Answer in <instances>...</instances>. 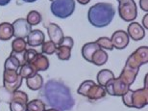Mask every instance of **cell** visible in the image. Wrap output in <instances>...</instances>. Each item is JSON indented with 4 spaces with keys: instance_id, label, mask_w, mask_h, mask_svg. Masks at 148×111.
<instances>
[{
    "instance_id": "obj_1",
    "label": "cell",
    "mask_w": 148,
    "mask_h": 111,
    "mask_svg": "<svg viewBox=\"0 0 148 111\" xmlns=\"http://www.w3.org/2000/svg\"><path fill=\"white\" fill-rule=\"evenodd\" d=\"M40 96L45 104L60 111H69L75 105L70 88L58 79H49L41 87Z\"/></svg>"
},
{
    "instance_id": "obj_2",
    "label": "cell",
    "mask_w": 148,
    "mask_h": 111,
    "mask_svg": "<svg viewBox=\"0 0 148 111\" xmlns=\"http://www.w3.org/2000/svg\"><path fill=\"white\" fill-rule=\"evenodd\" d=\"M115 16L114 6L111 3H96L88 9V19L94 27L102 28L108 26Z\"/></svg>"
},
{
    "instance_id": "obj_3",
    "label": "cell",
    "mask_w": 148,
    "mask_h": 111,
    "mask_svg": "<svg viewBox=\"0 0 148 111\" xmlns=\"http://www.w3.org/2000/svg\"><path fill=\"white\" fill-rule=\"evenodd\" d=\"M121 98L125 106L130 108L141 109L148 103V89L147 87H143L135 91L129 89Z\"/></svg>"
},
{
    "instance_id": "obj_4",
    "label": "cell",
    "mask_w": 148,
    "mask_h": 111,
    "mask_svg": "<svg viewBox=\"0 0 148 111\" xmlns=\"http://www.w3.org/2000/svg\"><path fill=\"white\" fill-rule=\"evenodd\" d=\"M77 93L90 101H97L103 99L106 95L104 87L96 84L93 80H85L80 84Z\"/></svg>"
},
{
    "instance_id": "obj_5",
    "label": "cell",
    "mask_w": 148,
    "mask_h": 111,
    "mask_svg": "<svg viewBox=\"0 0 148 111\" xmlns=\"http://www.w3.org/2000/svg\"><path fill=\"white\" fill-rule=\"evenodd\" d=\"M51 13L56 17L64 19L74 13L75 1L74 0H53L50 6Z\"/></svg>"
},
{
    "instance_id": "obj_6",
    "label": "cell",
    "mask_w": 148,
    "mask_h": 111,
    "mask_svg": "<svg viewBox=\"0 0 148 111\" xmlns=\"http://www.w3.org/2000/svg\"><path fill=\"white\" fill-rule=\"evenodd\" d=\"M148 63V47L140 46L136 49L126 60L125 67L130 68L135 71H140L143 65Z\"/></svg>"
},
{
    "instance_id": "obj_7",
    "label": "cell",
    "mask_w": 148,
    "mask_h": 111,
    "mask_svg": "<svg viewBox=\"0 0 148 111\" xmlns=\"http://www.w3.org/2000/svg\"><path fill=\"white\" fill-rule=\"evenodd\" d=\"M118 14L121 19L130 22L137 19L138 6L135 0H120L118 4Z\"/></svg>"
},
{
    "instance_id": "obj_8",
    "label": "cell",
    "mask_w": 148,
    "mask_h": 111,
    "mask_svg": "<svg viewBox=\"0 0 148 111\" xmlns=\"http://www.w3.org/2000/svg\"><path fill=\"white\" fill-rule=\"evenodd\" d=\"M22 77L19 76L18 71L14 70H4L3 73V84L6 89L14 92L19 89L22 85Z\"/></svg>"
},
{
    "instance_id": "obj_9",
    "label": "cell",
    "mask_w": 148,
    "mask_h": 111,
    "mask_svg": "<svg viewBox=\"0 0 148 111\" xmlns=\"http://www.w3.org/2000/svg\"><path fill=\"white\" fill-rule=\"evenodd\" d=\"M104 89L106 91V94L114 96V97H122L130 89V86L124 82L120 77H117V78L110 80L104 86Z\"/></svg>"
},
{
    "instance_id": "obj_10",
    "label": "cell",
    "mask_w": 148,
    "mask_h": 111,
    "mask_svg": "<svg viewBox=\"0 0 148 111\" xmlns=\"http://www.w3.org/2000/svg\"><path fill=\"white\" fill-rule=\"evenodd\" d=\"M28 95L25 92L16 90L14 92V97L9 103L11 111H27Z\"/></svg>"
},
{
    "instance_id": "obj_11",
    "label": "cell",
    "mask_w": 148,
    "mask_h": 111,
    "mask_svg": "<svg viewBox=\"0 0 148 111\" xmlns=\"http://www.w3.org/2000/svg\"><path fill=\"white\" fill-rule=\"evenodd\" d=\"M12 25L14 29V36L16 38H27L32 30V26L26 22L25 19H17L12 23Z\"/></svg>"
},
{
    "instance_id": "obj_12",
    "label": "cell",
    "mask_w": 148,
    "mask_h": 111,
    "mask_svg": "<svg viewBox=\"0 0 148 111\" xmlns=\"http://www.w3.org/2000/svg\"><path fill=\"white\" fill-rule=\"evenodd\" d=\"M111 41L112 46H114V49L121 50L128 46L130 38L127 32L123 31V30H116L115 32L112 33Z\"/></svg>"
},
{
    "instance_id": "obj_13",
    "label": "cell",
    "mask_w": 148,
    "mask_h": 111,
    "mask_svg": "<svg viewBox=\"0 0 148 111\" xmlns=\"http://www.w3.org/2000/svg\"><path fill=\"white\" fill-rule=\"evenodd\" d=\"M44 27L47 29V33H48L50 41L53 42L56 46H60L63 42V39L64 37L63 29L56 23H49L47 25H44Z\"/></svg>"
},
{
    "instance_id": "obj_14",
    "label": "cell",
    "mask_w": 148,
    "mask_h": 111,
    "mask_svg": "<svg viewBox=\"0 0 148 111\" xmlns=\"http://www.w3.org/2000/svg\"><path fill=\"white\" fill-rule=\"evenodd\" d=\"M127 34L133 41H140L145 37V30L138 22H132L128 25Z\"/></svg>"
},
{
    "instance_id": "obj_15",
    "label": "cell",
    "mask_w": 148,
    "mask_h": 111,
    "mask_svg": "<svg viewBox=\"0 0 148 111\" xmlns=\"http://www.w3.org/2000/svg\"><path fill=\"white\" fill-rule=\"evenodd\" d=\"M44 42V34L41 30L35 29L31 30L27 37V44L31 47H36L38 46H41Z\"/></svg>"
},
{
    "instance_id": "obj_16",
    "label": "cell",
    "mask_w": 148,
    "mask_h": 111,
    "mask_svg": "<svg viewBox=\"0 0 148 111\" xmlns=\"http://www.w3.org/2000/svg\"><path fill=\"white\" fill-rule=\"evenodd\" d=\"M31 65L37 73L38 71H44L48 70L49 68V60L42 53H38L36 58L31 63Z\"/></svg>"
},
{
    "instance_id": "obj_17",
    "label": "cell",
    "mask_w": 148,
    "mask_h": 111,
    "mask_svg": "<svg viewBox=\"0 0 148 111\" xmlns=\"http://www.w3.org/2000/svg\"><path fill=\"white\" fill-rule=\"evenodd\" d=\"M99 49H100L99 46L95 43V42L85 44L84 46H83L82 49H81V53H82L83 58H84L85 60H87L88 62H90L91 57H92L93 53Z\"/></svg>"
},
{
    "instance_id": "obj_18",
    "label": "cell",
    "mask_w": 148,
    "mask_h": 111,
    "mask_svg": "<svg viewBox=\"0 0 148 111\" xmlns=\"http://www.w3.org/2000/svg\"><path fill=\"white\" fill-rule=\"evenodd\" d=\"M26 84H27L28 88L32 91H38V90H40L41 87L43 86V77L37 73L33 76L26 79Z\"/></svg>"
},
{
    "instance_id": "obj_19",
    "label": "cell",
    "mask_w": 148,
    "mask_h": 111,
    "mask_svg": "<svg viewBox=\"0 0 148 111\" xmlns=\"http://www.w3.org/2000/svg\"><path fill=\"white\" fill-rule=\"evenodd\" d=\"M14 37L13 25L10 22L0 23V41H9Z\"/></svg>"
},
{
    "instance_id": "obj_20",
    "label": "cell",
    "mask_w": 148,
    "mask_h": 111,
    "mask_svg": "<svg viewBox=\"0 0 148 111\" xmlns=\"http://www.w3.org/2000/svg\"><path fill=\"white\" fill-rule=\"evenodd\" d=\"M108 59H109V55L107 54V52L104 49H99L93 53L92 57H91L90 63H92L95 66H103L107 63Z\"/></svg>"
},
{
    "instance_id": "obj_21",
    "label": "cell",
    "mask_w": 148,
    "mask_h": 111,
    "mask_svg": "<svg viewBox=\"0 0 148 111\" xmlns=\"http://www.w3.org/2000/svg\"><path fill=\"white\" fill-rule=\"evenodd\" d=\"M114 78H115L114 73L110 70H107V69L101 70L96 76V79H97V82H98V85L102 86V87H104L110 80L114 79Z\"/></svg>"
},
{
    "instance_id": "obj_22",
    "label": "cell",
    "mask_w": 148,
    "mask_h": 111,
    "mask_svg": "<svg viewBox=\"0 0 148 111\" xmlns=\"http://www.w3.org/2000/svg\"><path fill=\"white\" fill-rule=\"evenodd\" d=\"M71 47L67 46L60 44V46H57L55 53L57 54L58 59L62 60V61H67V60L70 59V56H71Z\"/></svg>"
},
{
    "instance_id": "obj_23",
    "label": "cell",
    "mask_w": 148,
    "mask_h": 111,
    "mask_svg": "<svg viewBox=\"0 0 148 111\" xmlns=\"http://www.w3.org/2000/svg\"><path fill=\"white\" fill-rule=\"evenodd\" d=\"M27 46V43L22 38H16L12 42V51L14 53H22L24 52Z\"/></svg>"
},
{
    "instance_id": "obj_24",
    "label": "cell",
    "mask_w": 148,
    "mask_h": 111,
    "mask_svg": "<svg viewBox=\"0 0 148 111\" xmlns=\"http://www.w3.org/2000/svg\"><path fill=\"white\" fill-rule=\"evenodd\" d=\"M18 74H19V76L22 77V79H27L29 77L33 76L34 74H36L37 71H35V69L32 67L31 64L24 63V64L21 65V67L19 68Z\"/></svg>"
},
{
    "instance_id": "obj_25",
    "label": "cell",
    "mask_w": 148,
    "mask_h": 111,
    "mask_svg": "<svg viewBox=\"0 0 148 111\" xmlns=\"http://www.w3.org/2000/svg\"><path fill=\"white\" fill-rule=\"evenodd\" d=\"M46 104L41 100H32L27 103V111H45Z\"/></svg>"
},
{
    "instance_id": "obj_26",
    "label": "cell",
    "mask_w": 148,
    "mask_h": 111,
    "mask_svg": "<svg viewBox=\"0 0 148 111\" xmlns=\"http://www.w3.org/2000/svg\"><path fill=\"white\" fill-rule=\"evenodd\" d=\"M25 19L31 26H34L40 24L41 20H42V17H41V15L38 11H31L28 13Z\"/></svg>"
},
{
    "instance_id": "obj_27",
    "label": "cell",
    "mask_w": 148,
    "mask_h": 111,
    "mask_svg": "<svg viewBox=\"0 0 148 111\" xmlns=\"http://www.w3.org/2000/svg\"><path fill=\"white\" fill-rule=\"evenodd\" d=\"M56 49H57V46L53 42H43V44H41V53L44 55H52L55 53Z\"/></svg>"
},
{
    "instance_id": "obj_28",
    "label": "cell",
    "mask_w": 148,
    "mask_h": 111,
    "mask_svg": "<svg viewBox=\"0 0 148 111\" xmlns=\"http://www.w3.org/2000/svg\"><path fill=\"white\" fill-rule=\"evenodd\" d=\"M14 97V92L6 89L4 86L0 87V103H10Z\"/></svg>"
},
{
    "instance_id": "obj_29",
    "label": "cell",
    "mask_w": 148,
    "mask_h": 111,
    "mask_svg": "<svg viewBox=\"0 0 148 111\" xmlns=\"http://www.w3.org/2000/svg\"><path fill=\"white\" fill-rule=\"evenodd\" d=\"M95 43L98 44L100 49H107V50H112L114 49V46L112 44L111 39L108 37H100L95 41Z\"/></svg>"
},
{
    "instance_id": "obj_30",
    "label": "cell",
    "mask_w": 148,
    "mask_h": 111,
    "mask_svg": "<svg viewBox=\"0 0 148 111\" xmlns=\"http://www.w3.org/2000/svg\"><path fill=\"white\" fill-rule=\"evenodd\" d=\"M38 51L37 50H35L33 49H26L24 51V62L27 63V64H31L32 62H33V60L36 58V56L38 54Z\"/></svg>"
},
{
    "instance_id": "obj_31",
    "label": "cell",
    "mask_w": 148,
    "mask_h": 111,
    "mask_svg": "<svg viewBox=\"0 0 148 111\" xmlns=\"http://www.w3.org/2000/svg\"><path fill=\"white\" fill-rule=\"evenodd\" d=\"M64 44V46H69V47H73L74 46V41H73V39L71 37H69V36H64V39H63V42H62V44Z\"/></svg>"
},
{
    "instance_id": "obj_32",
    "label": "cell",
    "mask_w": 148,
    "mask_h": 111,
    "mask_svg": "<svg viewBox=\"0 0 148 111\" xmlns=\"http://www.w3.org/2000/svg\"><path fill=\"white\" fill-rule=\"evenodd\" d=\"M140 7L145 13L148 12V0H140Z\"/></svg>"
},
{
    "instance_id": "obj_33",
    "label": "cell",
    "mask_w": 148,
    "mask_h": 111,
    "mask_svg": "<svg viewBox=\"0 0 148 111\" xmlns=\"http://www.w3.org/2000/svg\"><path fill=\"white\" fill-rule=\"evenodd\" d=\"M147 19H148V15L146 14L145 16L143 17V27L145 29H148V22H147Z\"/></svg>"
},
{
    "instance_id": "obj_34",
    "label": "cell",
    "mask_w": 148,
    "mask_h": 111,
    "mask_svg": "<svg viewBox=\"0 0 148 111\" xmlns=\"http://www.w3.org/2000/svg\"><path fill=\"white\" fill-rule=\"evenodd\" d=\"M76 1L81 5H87L90 2V0H76Z\"/></svg>"
},
{
    "instance_id": "obj_35",
    "label": "cell",
    "mask_w": 148,
    "mask_h": 111,
    "mask_svg": "<svg viewBox=\"0 0 148 111\" xmlns=\"http://www.w3.org/2000/svg\"><path fill=\"white\" fill-rule=\"evenodd\" d=\"M11 2V0H0V6H6Z\"/></svg>"
},
{
    "instance_id": "obj_36",
    "label": "cell",
    "mask_w": 148,
    "mask_h": 111,
    "mask_svg": "<svg viewBox=\"0 0 148 111\" xmlns=\"http://www.w3.org/2000/svg\"><path fill=\"white\" fill-rule=\"evenodd\" d=\"M22 1L25 3H34V2H36L37 0H22Z\"/></svg>"
},
{
    "instance_id": "obj_37",
    "label": "cell",
    "mask_w": 148,
    "mask_h": 111,
    "mask_svg": "<svg viewBox=\"0 0 148 111\" xmlns=\"http://www.w3.org/2000/svg\"><path fill=\"white\" fill-rule=\"evenodd\" d=\"M45 111H60L58 109H55V108H50V109H46Z\"/></svg>"
},
{
    "instance_id": "obj_38",
    "label": "cell",
    "mask_w": 148,
    "mask_h": 111,
    "mask_svg": "<svg viewBox=\"0 0 148 111\" xmlns=\"http://www.w3.org/2000/svg\"><path fill=\"white\" fill-rule=\"evenodd\" d=\"M117 1H118V2H119V1H120V0H117Z\"/></svg>"
},
{
    "instance_id": "obj_39",
    "label": "cell",
    "mask_w": 148,
    "mask_h": 111,
    "mask_svg": "<svg viewBox=\"0 0 148 111\" xmlns=\"http://www.w3.org/2000/svg\"><path fill=\"white\" fill-rule=\"evenodd\" d=\"M50 1H51V2H52V1H53V0H50Z\"/></svg>"
}]
</instances>
